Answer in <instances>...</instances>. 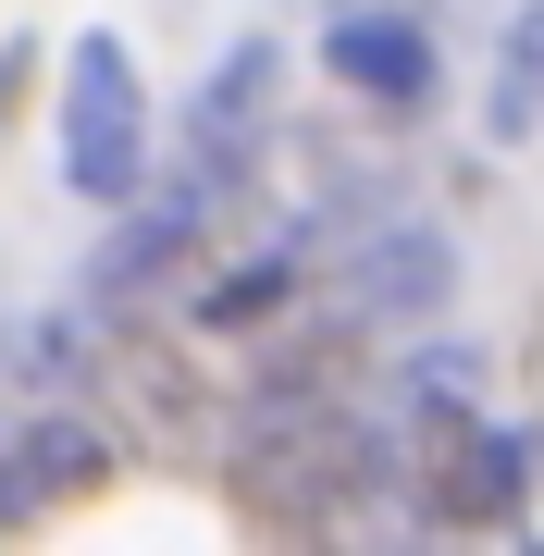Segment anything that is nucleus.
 I'll use <instances>...</instances> for the list:
<instances>
[{
	"label": "nucleus",
	"mask_w": 544,
	"mask_h": 556,
	"mask_svg": "<svg viewBox=\"0 0 544 556\" xmlns=\"http://www.w3.org/2000/svg\"><path fill=\"white\" fill-rule=\"evenodd\" d=\"M13 87H25V38L0 50V124H13Z\"/></svg>",
	"instance_id": "6e6552de"
},
{
	"label": "nucleus",
	"mask_w": 544,
	"mask_h": 556,
	"mask_svg": "<svg viewBox=\"0 0 544 556\" xmlns=\"http://www.w3.org/2000/svg\"><path fill=\"white\" fill-rule=\"evenodd\" d=\"M520 507H532V433L433 420L421 470H408V519H433V532H507Z\"/></svg>",
	"instance_id": "f03ea898"
},
{
	"label": "nucleus",
	"mask_w": 544,
	"mask_h": 556,
	"mask_svg": "<svg viewBox=\"0 0 544 556\" xmlns=\"http://www.w3.org/2000/svg\"><path fill=\"white\" fill-rule=\"evenodd\" d=\"M346 298H359V321L433 309V298H445V236H421V223H396V236H371V260L346 273Z\"/></svg>",
	"instance_id": "39448f33"
},
{
	"label": "nucleus",
	"mask_w": 544,
	"mask_h": 556,
	"mask_svg": "<svg viewBox=\"0 0 544 556\" xmlns=\"http://www.w3.org/2000/svg\"><path fill=\"white\" fill-rule=\"evenodd\" d=\"M334 75L383 112H421L433 100V25L421 13H346L334 25Z\"/></svg>",
	"instance_id": "20e7f679"
},
{
	"label": "nucleus",
	"mask_w": 544,
	"mask_h": 556,
	"mask_svg": "<svg viewBox=\"0 0 544 556\" xmlns=\"http://www.w3.org/2000/svg\"><path fill=\"white\" fill-rule=\"evenodd\" d=\"M532 124H544V0H520L507 62H495V137H532Z\"/></svg>",
	"instance_id": "0eeeda50"
},
{
	"label": "nucleus",
	"mask_w": 544,
	"mask_h": 556,
	"mask_svg": "<svg viewBox=\"0 0 544 556\" xmlns=\"http://www.w3.org/2000/svg\"><path fill=\"white\" fill-rule=\"evenodd\" d=\"M62 186L75 199H137L149 186V100L124 38H75L62 62Z\"/></svg>",
	"instance_id": "f257e3e1"
},
{
	"label": "nucleus",
	"mask_w": 544,
	"mask_h": 556,
	"mask_svg": "<svg viewBox=\"0 0 544 556\" xmlns=\"http://www.w3.org/2000/svg\"><path fill=\"white\" fill-rule=\"evenodd\" d=\"M100 470H112V433L87 408H38L13 445H0V532H38L50 507H75V495H100Z\"/></svg>",
	"instance_id": "7ed1b4c3"
},
{
	"label": "nucleus",
	"mask_w": 544,
	"mask_h": 556,
	"mask_svg": "<svg viewBox=\"0 0 544 556\" xmlns=\"http://www.w3.org/2000/svg\"><path fill=\"white\" fill-rule=\"evenodd\" d=\"M284 298H298V248H273V260H248V273H223L211 298H199V334H248V321H273Z\"/></svg>",
	"instance_id": "423d86ee"
}]
</instances>
